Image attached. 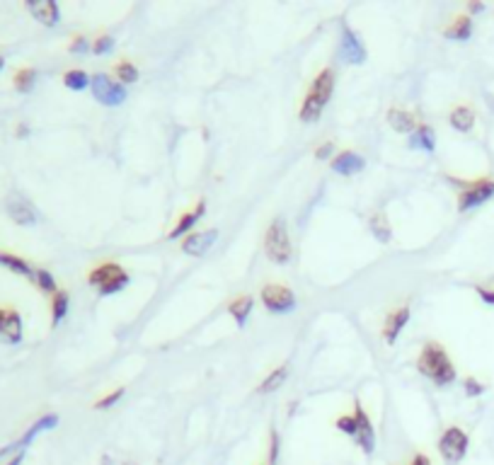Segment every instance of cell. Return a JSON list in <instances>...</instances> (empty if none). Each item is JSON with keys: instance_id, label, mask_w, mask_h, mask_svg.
<instances>
[{"instance_id": "cell-1", "label": "cell", "mask_w": 494, "mask_h": 465, "mask_svg": "<svg viewBox=\"0 0 494 465\" xmlns=\"http://www.w3.org/2000/svg\"><path fill=\"white\" fill-rule=\"evenodd\" d=\"M417 371L426 376L429 381H434L438 388L451 385L456 381V366L451 361L446 347L438 342H426L417 357Z\"/></svg>"}, {"instance_id": "cell-2", "label": "cell", "mask_w": 494, "mask_h": 465, "mask_svg": "<svg viewBox=\"0 0 494 465\" xmlns=\"http://www.w3.org/2000/svg\"><path fill=\"white\" fill-rule=\"evenodd\" d=\"M332 93H334V71L322 68L318 76L313 78L306 97H303L301 112H298L301 121H306V124H315V121L320 119L322 109L327 107V102L332 100Z\"/></svg>"}, {"instance_id": "cell-3", "label": "cell", "mask_w": 494, "mask_h": 465, "mask_svg": "<svg viewBox=\"0 0 494 465\" xmlns=\"http://www.w3.org/2000/svg\"><path fill=\"white\" fill-rule=\"evenodd\" d=\"M88 281L100 289V296H114V293L124 291L129 286V272L117 262H102L100 267H95L88 274Z\"/></svg>"}, {"instance_id": "cell-4", "label": "cell", "mask_w": 494, "mask_h": 465, "mask_svg": "<svg viewBox=\"0 0 494 465\" xmlns=\"http://www.w3.org/2000/svg\"><path fill=\"white\" fill-rule=\"evenodd\" d=\"M264 252L274 265H289L291 262V237L289 225L282 216H277L264 232Z\"/></svg>"}, {"instance_id": "cell-5", "label": "cell", "mask_w": 494, "mask_h": 465, "mask_svg": "<svg viewBox=\"0 0 494 465\" xmlns=\"http://www.w3.org/2000/svg\"><path fill=\"white\" fill-rule=\"evenodd\" d=\"M494 197V180L480 177L475 182H463V192L458 194V211H473Z\"/></svg>"}, {"instance_id": "cell-6", "label": "cell", "mask_w": 494, "mask_h": 465, "mask_svg": "<svg viewBox=\"0 0 494 465\" xmlns=\"http://www.w3.org/2000/svg\"><path fill=\"white\" fill-rule=\"evenodd\" d=\"M468 446H470V439L468 434L460 429V426H448L446 431L438 439V454L443 456V461L456 465L460 463L468 454Z\"/></svg>"}, {"instance_id": "cell-7", "label": "cell", "mask_w": 494, "mask_h": 465, "mask_svg": "<svg viewBox=\"0 0 494 465\" xmlns=\"http://www.w3.org/2000/svg\"><path fill=\"white\" fill-rule=\"evenodd\" d=\"M259 298H262V305H264L269 313L274 315H284L289 310L296 308V296L289 286L284 284H267L262 286L259 291Z\"/></svg>"}, {"instance_id": "cell-8", "label": "cell", "mask_w": 494, "mask_h": 465, "mask_svg": "<svg viewBox=\"0 0 494 465\" xmlns=\"http://www.w3.org/2000/svg\"><path fill=\"white\" fill-rule=\"evenodd\" d=\"M90 88H93L95 100L105 107H119L126 100V88L119 81H112L107 73H95Z\"/></svg>"}, {"instance_id": "cell-9", "label": "cell", "mask_w": 494, "mask_h": 465, "mask_svg": "<svg viewBox=\"0 0 494 465\" xmlns=\"http://www.w3.org/2000/svg\"><path fill=\"white\" fill-rule=\"evenodd\" d=\"M56 424H58V414H44V417H39L32 426H29L27 431L22 434L20 439H17L15 444H8V446H3V449H0V458L12 454V451H17V454H20L24 446L32 444L34 439L39 436V434H44V431H48V429H56Z\"/></svg>"}, {"instance_id": "cell-10", "label": "cell", "mask_w": 494, "mask_h": 465, "mask_svg": "<svg viewBox=\"0 0 494 465\" xmlns=\"http://www.w3.org/2000/svg\"><path fill=\"white\" fill-rule=\"evenodd\" d=\"M354 417H356V424H359V431L354 441L361 446V451L366 456H371L376 451V429H374V421H371L369 412L361 407L359 400H354Z\"/></svg>"}, {"instance_id": "cell-11", "label": "cell", "mask_w": 494, "mask_h": 465, "mask_svg": "<svg viewBox=\"0 0 494 465\" xmlns=\"http://www.w3.org/2000/svg\"><path fill=\"white\" fill-rule=\"evenodd\" d=\"M0 342L3 344L22 342V315L10 305H0Z\"/></svg>"}, {"instance_id": "cell-12", "label": "cell", "mask_w": 494, "mask_h": 465, "mask_svg": "<svg viewBox=\"0 0 494 465\" xmlns=\"http://www.w3.org/2000/svg\"><path fill=\"white\" fill-rule=\"evenodd\" d=\"M218 240V230L216 228H206V230H194L182 240V252L192 255V257H204L209 250L216 245Z\"/></svg>"}, {"instance_id": "cell-13", "label": "cell", "mask_w": 494, "mask_h": 465, "mask_svg": "<svg viewBox=\"0 0 494 465\" xmlns=\"http://www.w3.org/2000/svg\"><path fill=\"white\" fill-rule=\"evenodd\" d=\"M407 322H410V305L407 303L390 310V313L386 315V322H383V342L393 347Z\"/></svg>"}, {"instance_id": "cell-14", "label": "cell", "mask_w": 494, "mask_h": 465, "mask_svg": "<svg viewBox=\"0 0 494 465\" xmlns=\"http://www.w3.org/2000/svg\"><path fill=\"white\" fill-rule=\"evenodd\" d=\"M341 56L346 58V63L351 66H361L366 63V46L361 44V39H359V34L354 32L351 27H341Z\"/></svg>"}, {"instance_id": "cell-15", "label": "cell", "mask_w": 494, "mask_h": 465, "mask_svg": "<svg viewBox=\"0 0 494 465\" xmlns=\"http://www.w3.org/2000/svg\"><path fill=\"white\" fill-rule=\"evenodd\" d=\"M8 216L12 218L15 223L20 225H34L36 221H39V211L34 209L32 201H27L24 197H20V194H12V197H8Z\"/></svg>"}, {"instance_id": "cell-16", "label": "cell", "mask_w": 494, "mask_h": 465, "mask_svg": "<svg viewBox=\"0 0 494 465\" xmlns=\"http://www.w3.org/2000/svg\"><path fill=\"white\" fill-rule=\"evenodd\" d=\"M206 213V201L199 199L197 204H194V209L185 211L180 216V221H177V225L173 230L168 232V240H175V237H182V235H189V232H194V225H197L201 221V216Z\"/></svg>"}, {"instance_id": "cell-17", "label": "cell", "mask_w": 494, "mask_h": 465, "mask_svg": "<svg viewBox=\"0 0 494 465\" xmlns=\"http://www.w3.org/2000/svg\"><path fill=\"white\" fill-rule=\"evenodd\" d=\"M27 10L44 27H56L61 20V10L53 0H27Z\"/></svg>"}, {"instance_id": "cell-18", "label": "cell", "mask_w": 494, "mask_h": 465, "mask_svg": "<svg viewBox=\"0 0 494 465\" xmlns=\"http://www.w3.org/2000/svg\"><path fill=\"white\" fill-rule=\"evenodd\" d=\"M329 168L334 170L337 175H344V177H351V175H359L361 170L366 168V160L359 155L356 150H341L337 155L332 158Z\"/></svg>"}, {"instance_id": "cell-19", "label": "cell", "mask_w": 494, "mask_h": 465, "mask_svg": "<svg viewBox=\"0 0 494 465\" xmlns=\"http://www.w3.org/2000/svg\"><path fill=\"white\" fill-rule=\"evenodd\" d=\"M407 145L414 150H424V153H434L436 148V133L429 124H419L414 128V133H410L407 138Z\"/></svg>"}, {"instance_id": "cell-20", "label": "cell", "mask_w": 494, "mask_h": 465, "mask_svg": "<svg viewBox=\"0 0 494 465\" xmlns=\"http://www.w3.org/2000/svg\"><path fill=\"white\" fill-rule=\"evenodd\" d=\"M388 124L395 128L398 133H414V128H417V116H414L412 112H407V109H402V107H390V112H388Z\"/></svg>"}, {"instance_id": "cell-21", "label": "cell", "mask_w": 494, "mask_h": 465, "mask_svg": "<svg viewBox=\"0 0 494 465\" xmlns=\"http://www.w3.org/2000/svg\"><path fill=\"white\" fill-rule=\"evenodd\" d=\"M448 121H451V126H453L456 131H460V133L473 131V126H475V109L470 105L453 107V109H451V114H448Z\"/></svg>"}, {"instance_id": "cell-22", "label": "cell", "mask_w": 494, "mask_h": 465, "mask_svg": "<svg viewBox=\"0 0 494 465\" xmlns=\"http://www.w3.org/2000/svg\"><path fill=\"white\" fill-rule=\"evenodd\" d=\"M0 267H8L10 272L20 274V277L36 281V269H32L27 260H22L20 255H12V252H0Z\"/></svg>"}, {"instance_id": "cell-23", "label": "cell", "mask_w": 494, "mask_h": 465, "mask_svg": "<svg viewBox=\"0 0 494 465\" xmlns=\"http://www.w3.org/2000/svg\"><path fill=\"white\" fill-rule=\"evenodd\" d=\"M470 34H473L470 15H458L446 29H443V36H448V39H453V41H468L470 39Z\"/></svg>"}, {"instance_id": "cell-24", "label": "cell", "mask_w": 494, "mask_h": 465, "mask_svg": "<svg viewBox=\"0 0 494 465\" xmlns=\"http://www.w3.org/2000/svg\"><path fill=\"white\" fill-rule=\"evenodd\" d=\"M252 305H254V301H252V296H247V293H242V296H237L228 303V313L233 315L237 327H242L247 322L249 313H252Z\"/></svg>"}, {"instance_id": "cell-25", "label": "cell", "mask_w": 494, "mask_h": 465, "mask_svg": "<svg viewBox=\"0 0 494 465\" xmlns=\"http://www.w3.org/2000/svg\"><path fill=\"white\" fill-rule=\"evenodd\" d=\"M369 228L376 235L378 242H390L393 240V228H390V221L383 211H376L369 216Z\"/></svg>"}, {"instance_id": "cell-26", "label": "cell", "mask_w": 494, "mask_h": 465, "mask_svg": "<svg viewBox=\"0 0 494 465\" xmlns=\"http://www.w3.org/2000/svg\"><path fill=\"white\" fill-rule=\"evenodd\" d=\"M68 308H71V296H68V291L58 289V291L51 296V325H53V327L63 322V317L68 315Z\"/></svg>"}, {"instance_id": "cell-27", "label": "cell", "mask_w": 494, "mask_h": 465, "mask_svg": "<svg viewBox=\"0 0 494 465\" xmlns=\"http://www.w3.org/2000/svg\"><path fill=\"white\" fill-rule=\"evenodd\" d=\"M286 378H289V366L282 364V366H277L274 371H269V376L264 378V381L259 383V393H274V390H279L282 385L286 383Z\"/></svg>"}, {"instance_id": "cell-28", "label": "cell", "mask_w": 494, "mask_h": 465, "mask_svg": "<svg viewBox=\"0 0 494 465\" xmlns=\"http://www.w3.org/2000/svg\"><path fill=\"white\" fill-rule=\"evenodd\" d=\"M12 85H15V90H17V93H22V95L32 93V88L36 85V71L29 68V66H24V68H20L15 73Z\"/></svg>"}, {"instance_id": "cell-29", "label": "cell", "mask_w": 494, "mask_h": 465, "mask_svg": "<svg viewBox=\"0 0 494 465\" xmlns=\"http://www.w3.org/2000/svg\"><path fill=\"white\" fill-rule=\"evenodd\" d=\"M63 85L68 90H76V93H81V90H85V88H90V85H93V78H90L88 73L81 71V68H73V71H66L63 73Z\"/></svg>"}, {"instance_id": "cell-30", "label": "cell", "mask_w": 494, "mask_h": 465, "mask_svg": "<svg viewBox=\"0 0 494 465\" xmlns=\"http://www.w3.org/2000/svg\"><path fill=\"white\" fill-rule=\"evenodd\" d=\"M114 76H117V81L121 85H129V83H136L138 81V68L131 63V61H119L117 66H114Z\"/></svg>"}, {"instance_id": "cell-31", "label": "cell", "mask_w": 494, "mask_h": 465, "mask_svg": "<svg viewBox=\"0 0 494 465\" xmlns=\"http://www.w3.org/2000/svg\"><path fill=\"white\" fill-rule=\"evenodd\" d=\"M36 286H39L41 291L44 293H56V279H53V274L51 272H46V269H36V281H34Z\"/></svg>"}, {"instance_id": "cell-32", "label": "cell", "mask_w": 494, "mask_h": 465, "mask_svg": "<svg viewBox=\"0 0 494 465\" xmlns=\"http://www.w3.org/2000/svg\"><path fill=\"white\" fill-rule=\"evenodd\" d=\"M334 426H337V429H339L341 434H346V436L356 439L359 424H356V417H354V412H351V414H341V417H337V421H334Z\"/></svg>"}, {"instance_id": "cell-33", "label": "cell", "mask_w": 494, "mask_h": 465, "mask_svg": "<svg viewBox=\"0 0 494 465\" xmlns=\"http://www.w3.org/2000/svg\"><path fill=\"white\" fill-rule=\"evenodd\" d=\"M124 397V388H117V390H112V393H107V395H102L100 400L95 402V409H109L112 405H117V402Z\"/></svg>"}, {"instance_id": "cell-34", "label": "cell", "mask_w": 494, "mask_h": 465, "mask_svg": "<svg viewBox=\"0 0 494 465\" xmlns=\"http://www.w3.org/2000/svg\"><path fill=\"white\" fill-rule=\"evenodd\" d=\"M114 48V39L109 34H100L97 39L93 41V51L95 56H105V53H109Z\"/></svg>"}, {"instance_id": "cell-35", "label": "cell", "mask_w": 494, "mask_h": 465, "mask_svg": "<svg viewBox=\"0 0 494 465\" xmlns=\"http://www.w3.org/2000/svg\"><path fill=\"white\" fill-rule=\"evenodd\" d=\"M463 388H465V393L470 397H478V395L485 393V385L480 383L478 378H473V376H468L465 381H463Z\"/></svg>"}, {"instance_id": "cell-36", "label": "cell", "mask_w": 494, "mask_h": 465, "mask_svg": "<svg viewBox=\"0 0 494 465\" xmlns=\"http://www.w3.org/2000/svg\"><path fill=\"white\" fill-rule=\"evenodd\" d=\"M88 48H93V44H90V41H88V36L78 34V36H73V41H71V46H68V51H71V53H83V51H88Z\"/></svg>"}, {"instance_id": "cell-37", "label": "cell", "mask_w": 494, "mask_h": 465, "mask_svg": "<svg viewBox=\"0 0 494 465\" xmlns=\"http://www.w3.org/2000/svg\"><path fill=\"white\" fill-rule=\"evenodd\" d=\"M332 153H334V143L332 140H325V143H320L318 148H315V158H318V160H325V158H332Z\"/></svg>"}, {"instance_id": "cell-38", "label": "cell", "mask_w": 494, "mask_h": 465, "mask_svg": "<svg viewBox=\"0 0 494 465\" xmlns=\"http://www.w3.org/2000/svg\"><path fill=\"white\" fill-rule=\"evenodd\" d=\"M475 291H478V296L483 298L485 303L494 305V291L492 289H485V286H475Z\"/></svg>"}, {"instance_id": "cell-39", "label": "cell", "mask_w": 494, "mask_h": 465, "mask_svg": "<svg viewBox=\"0 0 494 465\" xmlns=\"http://www.w3.org/2000/svg\"><path fill=\"white\" fill-rule=\"evenodd\" d=\"M410 465H431V458L426 456V454H417V456L412 458Z\"/></svg>"}, {"instance_id": "cell-40", "label": "cell", "mask_w": 494, "mask_h": 465, "mask_svg": "<svg viewBox=\"0 0 494 465\" xmlns=\"http://www.w3.org/2000/svg\"><path fill=\"white\" fill-rule=\"evenodd\" d=\"M22 461H24V451H20V454H15L8 461V465H22Z\"/></svg>"}, {"instance_id": "cell-41", "label": "cell", "mask_w": 494, "mask_h": 465, "mask_svg": "<svg viewBox=\"0 0 494 465\" xmlns=\"http://www.w3.org/2000/svg\"><path fill=\"white\" fill-rule=\"evenodd\" d=\"M480 10H485L483 3H470V12H480Z\"/></svg>"}, {"instance_id": "cell-42", "label": "cell", "mask_w": 494, "mask_h": 465, "mask_svg": "<svg viewBox=\"0 0 494 465\" xmlns=\"http://www.w3.org/2000/svg\"><path fill=\"white\" fill-rule=\"evenodd\" d=\"M24 133H27V126L20 124V126H17V136H24Z\"/></svg>"}, {"instance_id": "cell-43", "label": "cell", "mask_w": 494, "mask_h": 465, "mask_svg": "<svg viewBox=\"0 0 494 465\" xmlns=\"http://www.w3.org/2000/svg\"><path fill=\"white\" fill-rule=\"evenodd\" d=\"M3 66H5V58H3V56H0V71H3Z\"/></svg>"}]
</instances>
